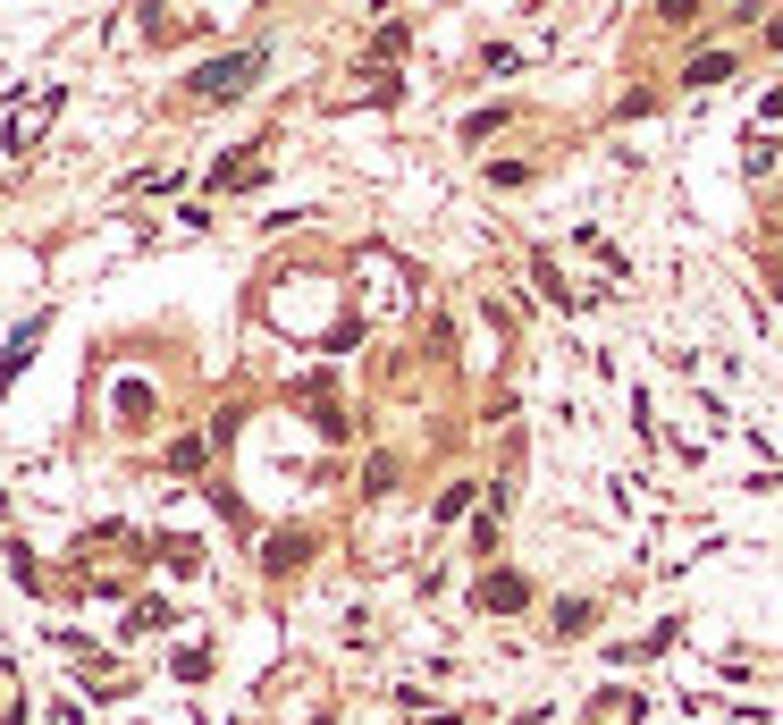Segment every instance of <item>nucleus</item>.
<instances>
[{"mask_svg": "<svg viewBox=\"0 0 783 725\" xmlns=\"http://www.w3.org/2000/svg\"><path fill=\"white\" fill-rule=\"evenodd\" d=\"M766 43H775V51H783V18H775V25H766Z\"/></svg>", "mask_w": 783, "mask_h": 725, "instance_id": "obj_4", "label": "nucleus"}, {"mask_svg": "<svg viewBox=\"0 0 783 725\" xmlns=\"http://www.w3.org/2000/svg\"><path fill=\"white\" fill-rule=\"evenodd\" d=\"M522 599H531V582H522V574H489V582H480V607H489V616H505V607H522Z\"/></svg>", "mask_w": 783, "mask_h": 725, "instance_id": "obj_2", "label": "nucleus"}, {"mask_svg": "<svg viewBox=\"0 0 783 725\" xmlns=\"http://www.w3.org/2000/svg\"><path fill=\"white\" fill-rule=\"evenodd\" d=\"M253 76H261V51H237V59H211V68L194 76V94H203V101H237Z\"/></svg>", "mask_w": 783, "mask_h": 725, "instance_id": "obj_1", "label": "nucleus"}, {"mask_svg": "<svg viewBox=\"0 0 783 725\" xmlns=\"http://www.w3.org/2000/svg\"><path fill=\"white\" fill-rule=\"evenodd\" d=\"M270 574H286V565H304V540H270V556H261Z\"/></svg>", "mask_w": 783, "mask_h": 725, "instance_id": "obj_3", "label": "nucleus"}]
</instances>
